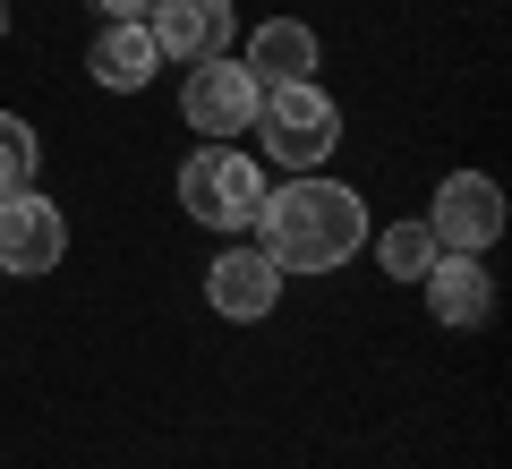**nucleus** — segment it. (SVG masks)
Wrapping results in <instances>:
<instances>
[{
	"label": "nucleus",
	"instance_id": "f257e3e1",
	"mask_svg": "<svg viewBox=\"0 0 512 469\" xmlns=\"http://www.w3.org/2000/svg\"><path fill=\"white\" fill-rule=\"evenodd\" d=\"M256 248L282 273H342L367 248V197L325 171H291V188H265L256 205Z\"/></svg>",
	"mask_w": 512,
	"mask_h": 469
},
{
	"label": "nucleus",
	"instance_id": "20e7f679",
	"mask_svg": "<svg viewBox=\"0 0 512 469\" xmlns=\"http://www.w3.org/2000/svg\"><path fill=\"white\" fill-rule=\"evenodd\" d=\"M256 103H265V86H256V77L239 69V52L197 60V69H188V86H180V120L197 128L205 145L248 137V128H256Z\"/></svg>",
	"mask_w": 512,
	"mask_h": 469
},
{
	"label": "nucleus",
	"instance_id": "7ed1b4c3",
	"mask_svg": "<svg viewBox=\"0 0 512 469\" xmlns=\"http://www.w3.org/2000/svg\"><path fill=\"white\" fill-rule=\"evenodd\" d=\"M180 205H188V222H205V231L248 239L256 205H265V171H256V154H239V145H197V154L180 163Z\"/></svg>",
	"mask_w": 512,
	"mask_h": 469
},
{
	"label": "nucleus",
	"instance_id": "9b49d317",
	"mask_svg": "<svg viewBox=\"0 0 512 469\" xmlns=\"http://www.w3.org/2000/svg\"><path fill=\"white\" fill-rule=\"evenodd\" d=\"M154 69H163V52H154L146 18H103V35L86 43V77L103 94H146Z\"/></svg>",
	"mask_w": 512,
	"mask_h": 469
},
{
	"label": "nucleus",
	"instance_id": "9d476101",
	"mask_svg": "<svg viewBox=\"0 0 512 469\" xmlns=\"http://www.w3.org/2000/svg\"><path fill=\"white\" fill-rule=\"evenodd\" d=\"M239 69L256 86H299V77L325 69V43H316L308 18H256V35L239 43Z\"/></svg>",
	"mask_w": 512,
	"mask_h": 469
},
{
	"label": "nucleus",
	"instance_id": "1a4fd4ad",
	"mask_svg": "<svg viewBox=\"0 0 512 469\" xmlns=\"http://www.w3.org/2000/svg\"><path fill=\"white\" fill-rule=\"evenodd\" d=\"M419 290H427V316H436L444 333H478V325L495 316V273H487V256L436 248V265L419 273Z\"/></svg>",
	"mask_w": 512,
	"mask_h": 469
},
{
	"label": "nucleus",
	"instance_id": "4468645a",
	"mask_svg": "<svg viewBox=\"0 0 512 469\" xmlns=\"http://www.w3.org/2000/svg\"><path fill=\"white\" fill-rule=\"evenodd\" d=\"M94 9H103V18H146L154 0H94Z\"/></svg>",
	"mask_w": 512,
	"mask_h": 469
},
{
	"label": "nucleus",
	"instance_id": "6e6552de",
	"mask_svg": "<svg viewBox=\"0 0 512 469\" xmlns=\"http://www.w3.org/2000/svg\"><path fill=\"white\" fill-rule=\"evenodd\" d=\"M146 35L163 60H180V69H197V60H222L239 43V9L231 0H154L146 9Z\"/></svg>",
	"mask_w": 512,
	"mask_h": 469
},
{
	"label": "nucleus",
	"instance_id": "2eb2a0df",
	"mask_svg": "<svg viewBox=\"0 0 512 469\" xmlns=\"http://www.w3.org/2000/svg\"><path fill=\"white\" fill-rule=\"evenodd\" d=\"M0 35H9V0H0Z\"/></svg>",
	"mask_w": 512,
	"mask_h": 469
},
{
	"label": "nucleus",
	"instance_id": "f03ea898",
	"mask_svg": "<svg viewBox=\"0 0 512 469\" xmlns=\"http://www.w3.org/2000/svg\"><path fill=\"white\" fill-rule=\"evenodd\" d=\"M256 145H265V163H282V171H325L333 145H342V103H333L316 77L265 86V103H256Z\"/></svg>",
	"mask_w": 512,
	"mask_h": 469
},
{
	"label": "nucleus",
	"instance_id": "ddd939ff",
	"mask_svg": "<svg viewBox=\"0 0 512 469\" xmlns=\"http://www.w3.org/2000/svg\"><path fill=\"white\" fill-rule=\"evenodd\" d=\"M35 171H43V137H35V120L0 111V197H9V188H35Z\"/></svg>",
	"mask_w": 512,
	"mask_h": 469
},
{
	"label": "nucleus",
	"instance_id": "f8f14e48",
	"mask_svg": "<svg viewBox=\"0 0 512 469\" xmlns=\"http://www.w3.org/2000/svg\"><path fill=\"white\" fill-rule=\"evenodd\" d=\"M427 265H436V231H427V222H393V231H376V273L419 282Z\"/></svg>",
	"mask_w": 512,
	"mask_h": 469
},
{
	"label": "nucleus",
	"instance_id": "39448f33",
	"mask_svg": "<svg viewBox=\"0 0 512 469\" xmlns=\"http://www.w3.org/2000/svg\"><path fill=\"white\" fill-rule=\"evenodd\" d=\"M60 256H69V214L43 188H9L0 197V273L35 282V273H60Z\"/></svg>",
	"mask_w": 512,
	"mask_h": 469
},
{
	"label": "nucleus",
	"instance_id": "423d86ee",
	"mask_svg": "<svg viewBox=\"0 0 512 469\" xmlns=\"http://www.w3.org/2000/svg\"><path fill=\"white\" fill-rule=\"evenodd\" d=\"M427 231H436V248L487 256L495 239H504V188H495L487 171H444L436 205H427Z\"/></svg>",
	"mask_w": 512,
	"mask_h": 469
},
{
	"label": "nucleus",
	"instance_id": "0eeeda50",
	"mask_svg": "<svg viewBox=\"0 0 512 469\" xmlns=\"http://www.w3.org/2000/svg\"><path fill=\"white\" fill-rule=\"evenodd\" d=\"M282 282H291V273L256 248V239H239V248H222L214 265H205V307H214L222 325H265L282 307Z\"/></svg>",
	"mask_w": 512,
	"mask_h": 469
}]
</instances>
